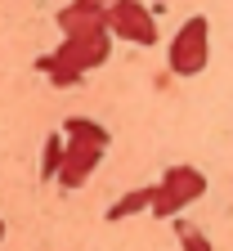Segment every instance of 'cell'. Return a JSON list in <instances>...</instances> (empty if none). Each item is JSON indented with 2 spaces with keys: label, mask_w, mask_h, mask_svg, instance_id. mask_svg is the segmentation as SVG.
I'll return each instance as SVG.
<instances>
[{
  "label": "cell",
  "mask_w": 233,
  "mask_h": 251,
  "mask_svg": "<svg viewBox=\"0 0 233 251\" xmlns=\"http://www.w3.org/2000/svg\"><path fill=\"white\" fill-rule=\"evenodd\" d=\"M166 63H171L175 76H197L211 63V23H207V14L184 18V27L175 31L171 50H166Z\"/></svg>",
  "instance_id": "obj_1"
},
{
  "label": "cell",
  "mask_w": 233,
  "mask_h": 251,
  "mask_svg": "<svg viewBox=\"0 0 233 251\" xmlns=\"http://www.w3.org/2000/svg\"><path fill=\"white\" fill-rule=\"evenodd\" d=\"M202 193H207V175L197 166H171L161 175L157 193H153V215L157 220H175L188 202H197Z\"/></svg>",
  "instance_id": "obj_2"
},
{
  "label": "cell",
  "mask_w": 233,
  "mask_h": 251,
  "mask_svg": "<svg viewBox=\"0 0 233 251\" xmlns=\"http://www.w3.org/2000/svg\"><path fill=\"white\" fill-rule=\"evenodd\" d=\"M112 36H117L112 27H94V31H81V36H63V45H58L54 54H58L63 63H72V68L90 72V68H99V63H108Z\"/></svg>",
  "instance_id": "obj_3"
},
{
  "label": "cell",
  "mask_w": 233,
  "mask_h": 251,
  "mask_svg": "<svg viewBox=\"0 0 233 251\" xmlns=\"http://www.w3.org/2000/svg\"><path fill=\"white\" fill-rule=\"evenodd\" d=\"M108 27L117 31L121 41H130V45H153L157 41L153 14L139 5V0H112V5H108Z\"/></svg>",
  "instance_id": "obj_4"
},
{
  "label": "cell",
  "mask_w": 233,
  "mask_h": 251,
  "mask_svg": "<svg viewBox=\"0 0 233 251\" xmlns=\"http://www.w3.org/2000/svg\"><path fill=\"white\" fill-rule=\"evenodd\" d=\"M108 148H99V144H77V139H68V152H63V166H58V188L68 193V188H81L85 179H90V171L99 166V157H104Z\"/></svg>",
  "instance_id": "obj_5"
},
{
  "label": "cell",
  "mask_w": 233,
  "mask_h": 251,
  "mask_svg": "<svg viewBox=\"0 0 233 251\" xmlns=\"http://www.w3.org/2000/svg\"><path fill=\"white\" fill-rule=\"evenodd\" d=\"M58 27H63V36H81V31L108 27V9L85 5V0H72L68 9H58Z\"/></svg>",
  "instance_id": "obj_6"
},
{
  "label": "cell",
  "mask_w": 233,
  "mask_h": 251,
  "mask_svg": "<svg viewBox=\"0 0 233 251\" xmlns=\"http://www.w3.org/2000/svg\"><path fill=\"white\" fill-rule=\"evenodd\" d=\"M153 193H157V184H148V188H130V193H121V198L104 211V220H108V225H121V220L139 215V211H153Z\"/></svg>",
  "instance_id": "obj_7"
},
{
  "label": "cell",
  "mask_w": 233,
  "mask_h": 251,
  "mask_svg": "<svg viewBox=\"0 0 233 251\" xmlns=\"http://www.w3.org/2000/svg\"><path fill=\"white\" fill-rule=\"evenodd\" d=\"M36 72H41V76H50L58 90H72V85H81V81H85V72H81V68H72V63H63L58 54L36 58Z\"/></svg>",
  "instance_id": "obj_8"
},
{
  "label": "cell",
  "mask_w": 233,
  "mask_h": 251,
  "mask_svg": "<svg viewBox=\"0 0 233 251\" xmlns=\"http://www.w3.org/2000/svg\"><path fill=\"white\" fill-rule=\"evenodd\" d=\"M63 135H68V139H77V144H99V148H108V144H112V135H108L99 121H90V117H68Z\"/></svg>",
  "instance_id": "obj_9"
},
{
  "label": "cell",
  "mask_w": 233,
  "mask_h": 251,
  "mask_svg": "<svg viewBox=\"0 0 233 251\" xmlns=\"http://www.w3.org/2000/svg\"><path fill=\"white\" fill-rule=\"evenodd\" d=\"M63 152H68V135H45V148H41V179L54 184L58 179V166H63Z\"/></svg>",
  "instance_id": "obj_10"
},
{
  "label": "cell",
  "mask_w": 233,
  "mask_h": 251,
  "mask_svg": "<svg viewBox=\"0 0 233 251\" xmlns=\"http://www.w3.org/2000/svg\"><path fill=\"white\" fill-rule=\"evenodd\" d=\"M175 238H180V247H184V251H211L207 233H202V229H193V225H184L180 215H175Z\"/></svg>",
  "instance_id": "obj_11"
},
{
  "label": "cell",
  "mask_w": 233,
  "mask_h": 251,
  "mask_svg": "<svg viewBox=\"0 0 233 251\" xmlns=\"http://www.w3.org/2000/svg\"><path fill=\"white\" fill-rule=\"evenodd\" d=\"M85 5H99V9H108V5H112V0H85Z\"/></svg>",
  "instance_id": "obj_12"
},
{
  "label": "cell",
  "mask_w": 233,
  "mask_h": 251,
  "mask_svg": "<svg viewBox=\"0 0 233 251\" xmlns=\"http://www.w3.org/2000/svg\"><path fill=\"white\" fill-rule=\"evenodd\" d=\"M0 242H5V220H0Z\"/></svg>",
  "instance_id": "obj_13"
}]
</instances>
